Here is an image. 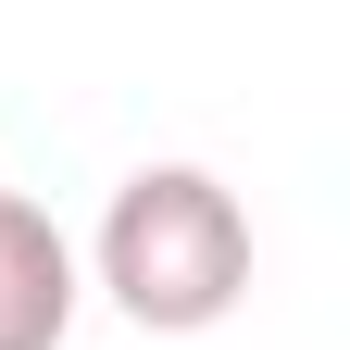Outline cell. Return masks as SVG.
<instances>
[{
    "mask_svg": "<svg viewBox=\"0 0 350 350\" xmlns=\"http://www.w3.org/2000/svg\"><path fill=\"white\" fill-rule=\"evenodd\" d=\"M88 275H100V300L125 325L200 338V325H226L250 300V213H238L226 175H200V163H138L113 188V213H100Z\"/></svg>",
    "mask_w": 350,
    "mask_h": 350,
    "instance_id": "obj_1",
    "label": "cell"
},
{
    "mask_svg": "<svg viewBox=\"0 0 350 350\" xmlns=\"http://www.w3.org/2000/svg\"><path fill=\"white\" fill-rule=\"evenodd\" d=\"M75 238L38 200H0V350H63L75 325Z\"/></svg>",
    "mask_w": 350,
    "mask_h": 350,
    "instance_id": "obj_2",
    "label": "cell"
},
{
    "mask_svg": "<svg viewBox=\"0 0 350 350\" xmlns=\"http://www.w3.org/2000/svg\"><path fill=\"white\" fill-rule=\"evenodd\" d=\"M0 200H13V188H0Z\"/></svg>",
    "mask_w": 350,
    "mask_h": 350,
    "instance_id": "obj_3",
    "label": "cell"
}]
</instances>
